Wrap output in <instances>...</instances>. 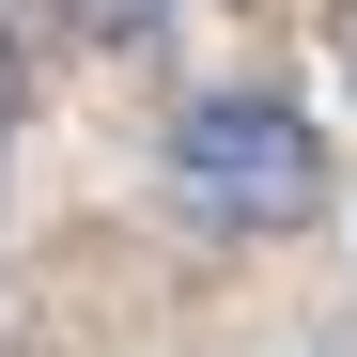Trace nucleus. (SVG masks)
<instances>
[{
  "label": "nucleus",
  "instance_id": "obj_1",
  "mask_svg": "<svg viewBox=\"0 0 357 357\" xmlns=\"http://www.w3.org/2000/svg\"><path fill=\"white\" fill-rule=\"evenodd\" d=\"M171 187H187V218H218V233H295L326 202V140L295 125L280 93H202L187 125H171Z\"/></svg>",
  "mask_w": 357,
  "mask_h": 357
},
{
  "label": "nucleus",
  "instance_id": "obj_2",
  "mask_svg": "<svg viewBox=\"0 0 357 357\" xmlns=\"http://www.w3.org/2000/svg\"><path fill=\"white\" fill-rule=\"evenodd\" d=\"M63 16H78V31H93V47H140V31H155V16H171V0H63Z\"/></svg>",
  "mask_w": 357,
  "mask_h": 357
},
{
  "label": "nucleus",
  "instance_id": "obj_3",
  "mask_svg": "<svg viewBox=\"0 0 357 357\" xmlns=\"http://www.w3.org/2000/svg\"><path fill=\"white\" fill-rule=\"evenodd\" d=\"M0 140H16V31H0Z\"/></svg>",
  "mask_w": 357,
  "mask_h": 357
}]
</instances>
